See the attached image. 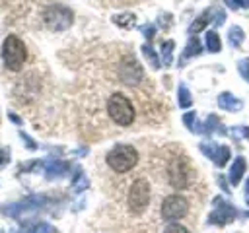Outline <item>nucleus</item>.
Listing matches in <instances>:
<instances>
[{"label": "nucleus", "mask_w": 249, "mask_h": 233, "mask_svg": "<svg viewBox=\"0 0 249 233\" xmlns=\"http://www.w3.org/2000/svg\"><path fill=\"white\" fill-rule=\"evenodd\" d=\"M27 58V49L23 45V41L16 35H8L2 43V60L4 66L12 72H19L25 64Z\"/></svg>", "instance_id": "1"}, {"label": "nucleus", "mask_w": 249, "mask_h": 233, "mask_svg": "<svg viewBox=\"0 0 249 233\" xmlns=\"http://www.w3.org/2000/svg\"><path fill=\"white\" fill-rule=\"evenodd\" d=\"M107 165L117 173H126L138 163V151L128 144H119L107 153Z\"/></svg>", "instance_id": "2"}, {"label": "nucleus", "mask_w": 249, "mask_h": 233, "mask_svg": "<svg viewBox=\"0 0 249 233\" xmlns=\"http://www.w3.org/2000/svg\"><path fill=\"white\" fill-rule=\"evenodd\" d=\"M107 113L119 126H128L134 122V107L123 93H113L107 101Z\"/></svg>", "instance_id": "3"}, {"label": "nucleus", "mask_w": 249, "mask_h": 233, "mask_svg": "<svg viewBox=\"0 0 249 233\" xmlns=\"http://www.w3.org/2000/svg\"><path fill=\"white\" fill-rule=\"evenodd\" d=\"M43 19H45V25L53 31H66L72 21H74V14L70 8L66 6H49L45 12H43Z\"/></svg>", "instance_id": "4"}, {"label": "nucleus", "mask_w": 249, "mask_h": 233, "mask_svg": "<svg viewBox=\"0 0 249 233\" xmlns=\"http://www.w3.org/2000/svg\"><path fill=\"white\" fill-rule=\"evenodd\" d=\"M150 202V184L144 179H136L128 190V208L134 214H142Z\"/></svg>", "instance_id": "5"}, {"label": "nucleus", "mask_w": 249, "mask_h": 233, "mask_svg": "<svg viewBox=\"0 0 249 233\" xmlns=\"http://www.w3.org/2000/svg\"><path fill=\"white\" fill-rule=\"evenodd\" d=\"M191 177V167L185 157H175L167 167V179L173 188H187Z\"/></svg>", "instance_id": "6"}, {"label": "nucleus", "mask_w": 249, "mask_h": 233, "mask_svg": "<svg viewBox=\"0 0 249 233\" xmlns=\"http://www.w3.org/2000/svg\"><path fill=\"white\" fill-rule=\"evenodd\" d=\"M187 212H189V202L181 194H171L161 204V217L165 221H177L185 217Z\"/></svg>", "instance_id": "7"}, {"label": "nucleus", "mask_w": 249, "mask_h": 233, "mask_svg": "<svg viewBox=\"0 0 249 233\" xmlns=\"http://www.w3.org/2000/svg\"><path fill=\"white\" fill-rule=\"evenodd\" d=\"M119 78L126 85H138L142 82V78H144L140 62L136 58H132V56L123 58V62L119 64Z\"/></svg>", "instance_id": "8"}, {"label": "nucleus", "mask_w": 249, "mask_h": 233, "mask_svg": "<svg viewBox=\"0 0 249 233\" xmlns=\"http://www.w3.org/2000/svg\"><path fill=\"white\" fill-rule=\"evenodd\" d=\"M235 217H237V210L230 202H226L222 198H216L214 200V210L208 216V223H212V225H226V223L233 221Z\"/></svg>", "instance_id": "9"}, {"label": "nucleus", "mask_w": 249, "mask_h": 233, "mask_svg": "<svg viewBox=\"0 0 249 233\" xmlns=\"http://www.w3.org/2000/svg\"><path fill=\"white\" fill-rule=\"evenodd\" d=\"M200 151H202L208 159H212L218 167H224V165L228 163V159H230V148H228V146L202 142V144H200Z\"/></svg>", "instance_id": "10"}, {"label": "nucleus", "mask_w": 249, "mask_h": 233, "mask_svg": "<svg viewBox=\"0 0 249 233\" xmlns=\"http://www.w3.org/2000/svg\"><path fill=\"white\" fill-rule=\"evenodd\" d=\"M43 196H35V198H29V200H21V202H18V204H14V206H6V208H2V212H6V214H10L12 217H23V214H27V212H35L37 208H41L43 206Z\"/></svg>", "instance_id": "11"}, {"label": "nucleus", "mask_w": 249, "mask_h": 233, "mask_svg": "<svg viewBox=\"0 0 249 233\" xmlns=\"http://www.w3.org/2000/svg\"><path fill=\"white\" fill-rule=\"evenodd\" d=\"M218 105H220V109H226V111L233 113V111H239L243 103L235 95H231L230 91H224V93L218 95Z\"/></svg>", "instance_id": "12"}, {"label": "nucleus", "mask_w": 249, "mask_h": 233, "mask_svg": "<svg viewBox=\"0 0 249 233\" xmlns=\"http://www.w3.org/2000/svg\"><path fill=\"white\" fill-rule=\"evenodd\" d=\"M68 169H70V165L64 161H51L45 167V171H47L45 175H47V179H58V177H64L68 173Z\"/></svg>", "instance_id": "13"}, {"label": "nucleus", "mask_w": 249, "mask_h": 233, "mask_svg": "<svg viewBox=\"0 0 249 233\" xmlns=\"http://www.w3.org/2000/svg\"><path fill=\"white\" fill-rule=\"evenodd\" d=\"M245 159L243 157H237L230 169V183L231 184H239V181L243 179V173H245Z\"/></svg>", "instance_id": "14"}, {"label": "nucleus", "mask_w": 249, "mask_h": 233, "mask_svg": "<svg viewBox=\"0 0 249 233\" xmlns=\"http://www.w3.org/2000/svg\"><path fill=\"white\" fill-rule=\"evenodd\" d=\"M210 21H212V10H204V12L191 23L189 31H191V33H198V31H202Z\"/></svg>", "instance_id": "15"}, {"label": "nucleus", "mask_w": 249, "mask_h": 233, "mask_svg": "<svg viewBox=\"0 0 249 233\" xmlns=\"http://www.w3.org/2000/svg\"><path fill=\"white\" fill-rule=\"evenodd\" d=\"M200 50H202L200 41H198L196 37H191L189 43H187V47H185V50H183V56H181V62H179V64H185V60H187L189 56H196V54H200Z\"/></svg>", "instance_id": "16"}, {"label": "nucleus", "mask_w": 249, "mask_h": 233, "mask_svg": "<svg viewBox=\"0 0 249 233\" xmlns=\"http://www.w3.org/2000/svg\"><path fill=\"white\" fill-rule=\"evenodd\" d=\"M212 132H222V134L226 132V130H224V126L220 124V120H218V116H216V115H210V116L206 118V122H204V134H208V136H210Z\"/></svg>", "instance_id": "17"}, {"label": "nucleus", "mask_w": 249, "mask_h": 233, "mask_svg": "<svg viewBox=\"0 0 249 233\" xmlns=\"http://www.w3.org/2000/svg\"><path fill=\"white\" fill-rule=\"evenodd\" d=\"M243 29L241 27H237V25H233L230 31H228V41H230V45L231 47H239L241 43H243Z\"/></svg>", "instance_id": "18"}, {"label": "nucleus", "mask_w": 249, "mask_h": 233, "mask_svg": "<svg viewBox=\"0 0 249 233\" xmlns=\"http://www.w3.org/2000/svg\"><path fill=\"white\" fill-rule=\"evenodd\" d=\"M206 49L210 52H218L222 49V43H220V37L216 31H206Z\"/></svg>", "instance_id": "19"}, {"label": "nucleus", "mask_w": 249, "mask_h": 233, "mask_svg": "<svg viewBox=\"0 0 249 233\" xmlns=\"http://www.w3.org/2000/svg\"><path fill=\"white\" fill-rule=\"evenodd\" d=\"M177 99H179V107L181 109H187L193 105V97H191V91L185 87V85H179V93H177Z\"/></svg>", "instance_id": "20"}, {"label": "nucleus", "mask_w": 249, "mask_h": 233, "mask_svg": "<svg viewBox=\"0 0 249 233\" xmlns=\"http://www.w3.org/2000/svg\"><path fill=\"white\" fill-rule=\"evenodd\" d=\"M113 23L121 25V27H130L136 23V16L134 14H121V16H113Z\"/></svg>", "instance_id": "21"}, {"label": "nucleus", "mask_w": 249, "mask_h": 233, "mask_svg": "<svg viewBox=\"0 0 249 233\" xmlns=\"http://www.w3.org/2000/svg\"><path fill=\"white\" fill-rule=\"evenodd\" d=\"M173 47H175V43H173V41H165V43L161 45V64H163V66H169V64H171Z\"/></svg>", "instance_id": "22"}, {"label": "nucleus", "mask_w": 249, "mask_h": 233, "mask_svg": "<svg viewBox=\"0 0 249 233\" xmlns=\"http://www.w3.org/2000/svg\"><path fill=\"white\" fill-rule=\"evenodd\" d=\"M142 54L150 60V64H152L154 68H160V56L156 54V50H154L150 45H144V47H142Z\"/></svg>", "instance_id": "23"}, {"label": "nucleus", "mask_w": 249, "mask_h": 233, "mask_svg": "<svg viewBox=\"0 0 249 233\" xmlns=\"http://www.w3.org/2000/svg\"><path fill=\"white\" fill-rule=\"evenodd\" d=\"M183 122H185V126H187L191 132H198V126H196V124H198V122H196V113H193V111H191V113H185V115H183Z\"/></svg>", "instance_id": "24"}, {"label": "nucleus", "mask_w": 249, "mask_h": 233, "mask_svg": "<svg viewBox=\"0 0 249 233\" xmlns=\"http://www.w3.org/2000/svg\"><path fill=\"white\" fill-rule=\"evenodd\" d=\"M72 186H74V190H76V192H80V190H84V188L88 186V179H86V175H84L82 171H78V173H76V179H74Z\"/></svg>", "instance_id": "25"}, {"label": "nucleus", "mask_w": 249, "mask_h": 233, "mask_svg": "<svg viewBox=\"0 0 249 233\" xmlns=\"http://www.w3.org/2000/svg\"><path fill=\"white\" fill-rule=\"evenodd\" d=\"M237 70H239L241 78H243L245 82H249V58L239 60V62H237Z\"/></svg>", "instance_id": "26"}, {"label": "nucleus", "mask_w": 249, "mask_h": 233, "mask_svg": "<svg viewBox=\"0 0 249 233\" xmlns=\"http://www.w3.org/2000/svg\"><path fill=\"white\" fill-rule=\"evenodd\" d=\"M163 233H189V229L183 227V225H179V223H169Z\"/></svg>", "instance_id": "27"}, {"label": "nucleus", "mask_w": 249, "mask_h": 233, "mask_svg": "<svg viewBox=\"0 0 249 233\" xmlns=\"http://www.w3.org/2000/svg\"><path fill=\"white\" fill-rule=\"evenodd\" d=\"M226 4H228L231 10H237V8H249V0H226Z\"/></svg>", "instance_id": "28"}, {"label": "nucleus", "mask_w": 249, "mask_h": 233, "mask_svg": "<svg viewBox=\"0 0 249 233\" xmlns=\"http://www.w3.org/2000/svg\"><path fill=\"white\" fill-rule=\"evenodd\" d=\"M230 134H233V136H245V138H249V128L247 126H237V128H231L230 130Z\"/></svg>", "instance_id": "29"}, {"label": "nucleus", "mask_w": 249, "mask_h": 233, "mask_svg": "<svg viewBox=\"0 0 249 233\" xmlns=\"http://www.w3.org/2000/svg\"><path fill=\"white\" fill-rule=\"evenodd\" d=\"M8 161H10V150L2 148V150H0V167H4Z\"/></svg>", "instance_id": "30"}, {"label": "nucleus", "mask_w": 249, "mask_h": 233, "mask_svg": "<svg viewBox=\"0 0 249 233\" xmlns=\"http://www.w3.org/2000/svg\"><path fill=\"white\" fill-rule=\"evenodd\" d=\"M142 33H144L146 39H152V37L156 35V27H154V25H144V27H142Z\"/></svg>", "instance_id": "31"}, {"label": "nucleus", "mask_w": 249, "mask_h": 233, "mask_svg": "<svg viewBox=\"0 0 249 233\" xmlns=\"http://www.w3.org/2000/svg\"><path fill=\"white\" fill-rule=\"evenodd\" d=\"M35 233H53V227L47 225V223H41V225L35 227Z\"/></svg>", "instance_id": "32"}, {"label": "nucleus", "mask_w": 249, "mask_h": 233, "mask_svg": "<svg viewBox=\"0 0 249 233\" xmlns=\"http://www.w3.org/2000/svg\"><path fill=\"white\" fill-rule=\"evenodd\" d=\"M19 136H21V138H23V142H25V144H27V148H31V150H35V148H37V144H35V142H31V138H29V136H27V134H23V132H21V134H19Z\"/></svg>", "instance_id": "33"}, {"label": "nucleus", "mask_w": 249, "mask_h": 233, "mask_svg": "<svg viewBox=\"0 0 249 233\" xmlns=\"http://www.w3.org/2000/svg\"><path fill=\"white\" fill-rule=\"evenodd\" d=\"M8 116H10V118H12V120H14L16 124H21V120H19V116H16L14 113H8Z\"/></svg>", "instance_id": "34"}, {"label": "nucleus", "mask_w": 249, "mask_h": 233, "mask_svg": "<svg viewBox=\"0 0 249 233\" xmlns=\"http://www.w3.org/2000/svg\"><path fill=\"white\" fill-rule=\"evenodd\" d=\"M16 233H35V231H31V229H21V231H16Z\"/></svg>", "instance_id": "35"}, {"label": "nucleus", "mask_w": 249, "mask_h": 233, "mask_svg": "<svg viewBox=\"0 0 249 233\" xmlns=\"http://www.w3.org/2000/svg\"><path fill=\"white\" fill-rule=\"evenodd\" d=\"M245 190H247V192H249V179H247V186H245Z\"/></svg>", "instance_id": "36"}, {"label": "nucleus", "mask_w": 249, "mask_h": 233, "mask_svg": "<svg viewBox=\"0 0 249 233\" xmlns=\"http://www.w3.org/2000/svg\"><path fill=\"white\" fill-rule=\"evenodd\" d=\"M247 204H249V200H247Z\"/></svg>", "instance_id": "37"}]
</instances>
